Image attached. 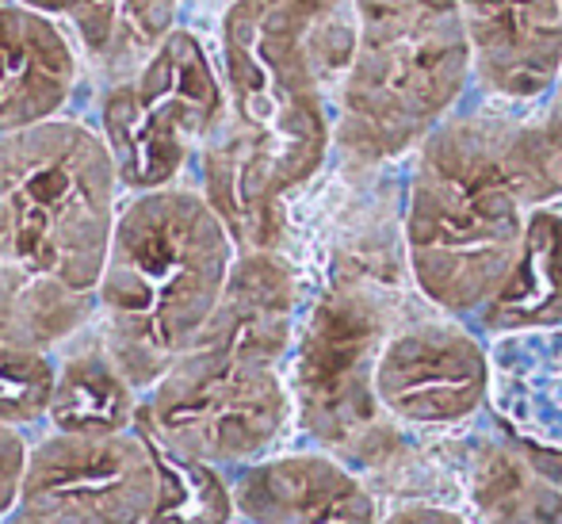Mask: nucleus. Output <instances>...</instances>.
Here are the masks:
<instances>
[{"label":"nucleus","instance_id":"7ed1b4c3","mask_svg":"<svg viewBox=\"0 0 562 524\" xmlns=\"http://www.w3.org/2000/svg\"><path fill=\"white\" fill-rule=\"evenodd\" d=\"M104 134L50 119L0 138V341L58 353L97 317L119 222Z\"/></svg>","mask_w":562,"mask_h":524},{"label":"nucleus","instance_id":"f3484780","mask_svg":"<svg viewBox=\"0 0 562 524\" xmlns=\"http://www.w3.org/2000/svg\"><path fill=\"white\" fill-rule=\"evenodd\" d=\"M562 322V200L536 211L525 253L474 325L486 337Z\"/></svg>","mask_w":562,"mask_h":524},{"label":"nucleus","instance_id":"20e7f679","mask_svg":"<svg viewBox=\"0 0 562 524\" xmlns=\"http://www.w3.org/2000/svg\"><path fill=\"white\" fill-rule=\"evenodd\" d=\"M299 311L303 272L288 249L237 253L211 322L142 394L134 425L157 448L223 471L280 451L295 433Z\"/></svg>","mask_w":562,"mask_h":524},{"label":"nucleus","instance_id":"aec40b11","mask_svg":"<svg viewBox=\"0 0 562 524\" xmlns=\"http://www.w3.org/2000/svg\"><path fill=\"white\" fill-rule=\"evenodd\" d=\"M27 456H31V436L23 428L0 425V524L15 510L23 471H27Z\"/></svg>","mask_w":562,"mask_h":524},{"label":"nucleus","instance_id":"6ab92c4d","mask_svg":"<svg viewBox=\"0 0 562 524\" xmlns=\"http://www.w3.org/2000/svg\"><path fill=\"white\" fill-rule=\"evenodd\" d=\"M58 383V360L46 348L0 341V425L31 428L46 425Z\"/></svg>","mask_w":562,"mask_h":524},{"label":"nucleus","instance_id":"2eb2a0df","mask_svg":"<svg viewBox=\"0 0 562 524\" xmlns=\"http://www.w3.org/2000/svg\"><path fill=\"white\" fill-rule=\"evenodd\" d=\"M66 27L77 51L108 77L138 74L154 51L177 31L180 0H15Z\"/></svg>","mask_w":562,"mask_h":524},{"label":"nucleus","instance_id":"423d86ee","mask_svg":"<svg viewBox=\"0 0 562 524\" xmlns=\"http://www.w3.org/2000/svg\"><path fill=\"white\" fill-rule=\"evenodd\" d=\"M474 92V46L459 0H352V46L334 92V165L409 161Z\"/></svg>","mask_w":562,"mask_h":524},{"label":"nucleus","instance_id":"0eeeda50","mask_svg":"<svg viewBox=\"0 0 562 524\" xmlns=\"http://www.w3.org/2000/svg\"><path fill=\"white\" fill-rule=\"evenodd\" d=\"M226 111V81L207 46L177 27L138 74L112 85L100 134L115 157L126 192H154L180 180L192 154Z\"/></svg>","mask_w":562,"mask_h":524},{"label":"nucleus","instance_id":"f03ea898","mask_svg":"<svg viewBox=\"0 0 562 524\" xmlns=\"http://www.w3.org/2000/svg\"><path fill=\"white\" fill-rule=\"evenodd\" d=\"M226 111L200 149V192L237 249H288L299 203L334 165V97L306 23L272 0L223 15Z\"/></svg>","mask_w":562,"mask_h":524},{"label":"nucleus","instance_id":"f257e3e1","mask_svg":"<svg viewBox=\"0 0 562 524\" xmlns=\"http://www.w3.org/2000/svg\"><path fill=\"white\" fill-rule=\"evenodd\" d=\"M559 200L536 108L474 89L406 161L402 237L417 291L474 322L517 268L536 211Z\"/></svg>","mask_w":562,"mask_h":524},{"label":"nucleus","instance_id":"39448f33","mask_svg":"<svg viewBox=\"0 0 562 524\" xmlns=\"http://www.w3.org/2000/svg\"><path fill=\"white\" fill-rule=\"evenodd\" d=\"M237 253L223 214L200 188L134 192L119 208L89 330L138 394H146L211 322Z\"/></svg>","mask_w":562,"mask_h":524},{"label":"nucleus","instance_id":"1a4fd4ad","mask_svg":"<svg viewBox=\"0 0 562 524\" xmlns=\"http://www.w3.org/2000/svg\"><path fill=\"white\" fill-rule=\"evenodd\" d=\"M490 337L425 299L386 337L375 368L383 414L414 441L463 433L490 410Z\"/></svg>","mask_w":562,"mask_h":524},{"label":"nucleus","instance_id":"f8f14e48","mask_svg":"<svg viewBox=\"0 0 562 524\" xmlns=\"http://www.w3.org/2000/svg\"><path fill=\"white\" fill-rule=\"evenodd\" d=\"M486 417L536 467H562V322L490 337Z\"/></svg>","mask_w":562,"mask_h":524},{"label":"nucleus","instance_id":"9d476101","mask_svg":"<svg viewBox=\"0 0 562 524\" xmlns=\"http://www.w3.org/2000/svg\"><path fill=\"white\" fill-rule=\"evenodd\" d=\"M229 490L234 524H379L386 510L352 464L314 444L237 467Z\"/></svg>","mask_w":562,"mask_h":524},{"label":"nucleus","instance_id":"9b49d317","mask_svg":"<svg viewBox=\"0 0 562 524\" xmlns=\"http://www.w3.org/2000/svg\"><path fill=\"white\" fill-rule=\"evenodd\" d=\"M474 46V89L540 108L562 69V0H459Z\"/></svg>","mask_w":562,"mask_h":524},{"label":"nucleus","instance_id":"6e6552de","mask_svg":"<svg viewBox=\"0 0 562 524\" xmlns=\"http://www.w3.org/2000/svg\"><path fill=\"white\" fill-rule=\"evenodd\" d=\"M157 494L161 459L138 425L115 433L46 428L31 441L4 524H149Z\"/></svg>","mask_w":562,"mask_h":524},{"label":"nucleus","instance_id":"dca6fc26","mask_svg":"<svg viewBox=\"0 0 562 524\" xmlns=\"http://www.w3.org/2000/svg\"><path fill=\"white\" fill-rule=\"evenodd\" d=\"M58 353L66 356L58 360V383H54L46 425L69 428V433H115L138 421L142 394L126 383L97 333L85 330Z\"/></svg>","mask_w":562,"mask_h":524},{"label":"nucleus","instance_id":"4468645a","mask_svg":"<svg viewBox=\"0 0 562 524\" xmlns=\"http://www.w3.org/2000/svg\"><path fill=\"white\" fill-rule=\"evenodd\" d=\"M459 502L479 524H562V487L490 417L451 436Z\"/></svg>","mask_w":562,"mask_h":524},{"label":"nucleus","instance_id":"412c9836","mask_svg":"<svg viewBox=\"0 0 562 524\" xmlns=\"http://www.w3.org/2000/svg\"><path fill=\"white\" fill-rule=\"evenodd\" d=\"M379 524H479L467 505L448 498H398L383 510Z\"/></svg>","mask_w":562,"mask_h":524},{"label":"nucleus","instance_id":"a211bd4d","mask_svg":"<svg viewBox=\"0 0 562 524\" xmlns=\"http://www.w3.org/2000/svg\"><path fill=\"white\" fill-rule=\"evenodd\" d=\"M157 459H161V494L149 524H234L229 471L172 456L165 448H157Z\"/></svg>","mask_w":562,"mask_h":524},{"label":"nucleus","instance_id":"ddd939ff","mask_svg":"<svg viewBox=\"0 0 562 524\" xmlns=\"http://www.w3.org/2000/svg\"><path fill=\"white\" fill-rule=\"evenodd\" d=\"M77 85V46L58 20L0 4V138L61 115Z\"/></svg>","mask_w":562,"mask_h":524},{"label":"nucleus","instance_id":"4be33fe9","mask_svg":"<svg viewBox=\"0 0 562 524\" xmlns=\"http://www.w3.org/2000/svg\"><path fill=\"white\" fill-rule=\"evenodd\" d=\"M536 119H540V138L543 149H548L551 172H555L559 188H562V69L551 85V92L543 97V104L536 108Z\"/></svg>","mask_w":562,"mask_h":524}]
</instances>
